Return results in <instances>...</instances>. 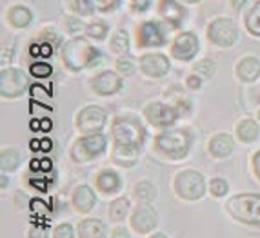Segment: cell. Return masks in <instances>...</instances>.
<instances>
[{
	"label": "cell",
	"instance_id": "obj_1",
	"mask_svg": "<svg viewBox=\"0 0 260 238\" xmlns=\"http://www.w3.org/2000/svg\"><path fill=\"white\" fill-rule=\"evenodd\" d=\"M62 64L70 73H80L84 70H91L102 62V53L96 46L82 37H73L62 46Z\"/></svg>",
	"mask_w": 260,
	"mask_h": 238
},
{
	"label": "cell",
	"instance_id": "obj_2",
	"mask_svg": "<svg viewBox=\"0 0 260 238\" xmlns=\"http://www.w3.org/2000/svg\"><path fill=\"white\" fill-rule=\"evenodd\" d=\"M191 142H193V137H191L189 129H186V127H168L155 137L153 149H155L156 155L166 158V160L178 162L184 160L189 155Z\"/></svg>",
	"mask_w": 260,
	"mask_h": 238
},
{
	"label": "cell",
	"instance_id": "obj_3",
	"mask_svg": "<svg viewBox=\"0 0 260 238\" xmlns=\"http://www.w3.org/2000/svg\"><path fill=\"white\" fill-rule=\"evenodd\" d=\"M111 134H113V144H124V146H133V147H142L146 142V126L142 124L139 117L124 113L115 117L111 124Z\"/></svg>",
	"mask_w": 260,
	"mask_h": 238
},
{
	"label": "cell",
	"instance_id": "obj_4",
	"mask_svg": "<svg viewBox=\"0 0 260 238\" xmlns=\"http://www.w3.org/2000/svg\"><path fill=\"white\" fill-rule=\"evenodd\" d=\"M225 211L235 222L260 227V195L258 193H240L228 200Z\"/></svg>",
	"mask_w": 260,
	"mask_h": 238
},
{
	"label": "cell",
	"instance_id": "obj_5",
	"mask_svg": "<svg viewBox=\"0 0 260 238\" xmlns=\"http://www.w3.org/2000/svg\"><path fill=\"white\" fill-rule=\"evenodd\" d=\"M173 191L180 200L197 202L206 195V180L204 175L197 169H182L173 178Z\"/></svg>",
	"mask_w": 260,
	"mask_h": 238
},
{
	"label": "cell",
	"instance_id": "obj_6",
	"mask_svg": "<svg viewBox=\"0 0 260 238\" xmlns=\"http://www.w3.org/2000/svg\"><path fill=\"white\" fill-rule=\"evenodd\" d=\"M108 149V139L102 133L82 134L73 142L70 149V158L75 164H87L102 156Z\"/></svg>",
	"mask_w": 260,
	"mask_h": 238
},
{
	"label": "cell",
	"instance_id": "obj_7",
	"mask_svg": "<svg viewBox=\"0 0 260 238\" xmlns=\"http://www.w3.org/2000/svg\"><path fill=\"white\" fill-rule=\"evenodd\" d=\"M206 39L215 46V48H233L239 40V26L237 22L230 17H217L213 18L206 27Z\"/></svg>",
	"mask_w": 260,
	"mask_h": 238
},
{
	"label": "cell",
	"instance_id": "obj_8",
	"mask_svg": "<svg viewBox=\"0 0 260 238\" xmlns=\"http://www.w3.org/2000/svg\"><path fill=\"white\" fill-rule=\"evenodd\" d=\"M168 24L158 20H142L135 27V46L139 49L162 48L168 44Z\"/></svg>",
	"mask_w": 260,
	"mask_h": 238
},
{
	"label": "cell",
	"instance_id": "obj_9",
	"mask_svg": "<svg viewBox=\"0 0 260 238\" xmlns=\"http://www.w3.org/2000/svg\"><path fill=\"white\" fill-rule=\"evenodd\" d=\"M106 124H108V113L100 106H86L75 117V127L82 134L102 133Z\"/></svg>",
	"mask_w": 260,
	"mask_h": 238
},
{
	"label": "cell",
	"instance_id": "obj_10",
	"mask_svg": "<svg viewBox=\"0 0 260 238\" xmlns=\"http://www.w3.org/2000/svg\"><path fill=\"white\" fill-rule=\"evenodd\" d=\"M29 87L27 77L17 67H2L0 71V95L2 98H20Z\"/></svg>",
	"mask_w": 260,
	"mask_h": 238
},
{
	"label": "cell",
	"instance_id": "obj_11",
	"mask_svg": "<svg viewBox=\"0 0 260 238\" xmlns=\"http://www.w3.org/2000/svg\"><path fill=\"white\" fill-rule=\"evenodd\" d=\"M200 51V40L193 31H182L169 44V56L178 62H191Z\"/></svg>",
	"mask_w": 260,
	"mask_h": 238
},
{
	"label": "cell",
	"instance_id": "obj_12",
	"mask_svg": "<svg viewBox=\"0 0 260 238\" xmlns=\"http://www.w3.org/2000/svg\"><path fill=\"white\" fill-rule=\"evenodd\" d=\"M144 118L149 126L156 129H168L180 118L178 111L173 104H166V102H151L144 108Z\"/></svg>",
	"mask_w": 260,
	"mask_h": 238
},
{
	"label": "cell",
	"instance_id": "obj_13",
	"mask_svg": "<svg viewBox=\"0 0 260 238\" xmlns=\"http://www.w3.org/2000/svg\"><path fill=\"white\" fill-rule=\"evenodd\" d=\"M139 70L140 73L146 78H151V80H160L171 70V62H169L168 55L164 53H155L148 51L140 55L139 58Z\"/></svg>",
	"mask_w": 260,
	"mask_h": 238
},
{
	"label": "cell",
	"instance_id": "obj_14",
	"mask_svg": "<svg viewBox=\"0 0 260 238\" xmlns=\"http://www.w3.org/2000/svg\"><path fill=\"white\" fill-rule=\"evenodd\" d=\"M129 225L135 233L151 234L158 225V211L151 203H139L129 215Z\"/></svg>",
	"mask_w": 260,
	"mask_h": 238
},
{
	"label": "cell",
	"instance_id": "obj_15",
	"mask_svg": "<svg viewBox=\"0 0 260 238\" xmlns=\"http://www.w3.org/2000/svg\"><path fill=\"white\" fill-rule=\"evenodd\" d=\"M89 86H91V91L99 96H113L122 91L124 80H122V75L118 71L104 70L89 80Z\"/></svg>",
	"mask_w": 260,
	"mask_h": 238
},
{
	"label": "cell",
	"instance_id": "obj_16",
	"mask_svg": "<svg viewBox=\"0 0 260 238\" xmlns=\"http://www.w3.org/2000/svg\"><path fill=\"white\" fill-rule=\"evenodd\" d=\"M156 13L160 15L169 29H180L187 18V11L180 0H158Z\"/></svg>",
	"mask_w": 260,
	"mask_h": 238
},
{
	"label": "cell",
	"instance_id": "obj_17",
	"mask_svg": "<svg viewBox=\"0 0 260 238\" xmlns=\"http://www.w3.org/2000/svg\"><path fill=\"white\" fill-rule=\"evenodd\" d=\"M235 77L242 84H253L260 78V58L253 55L242 56L235 64Z\"/></svg>",
	"mask_w": 260,
	"mask_h": 238
},
{
	"label": "cell",
	"instance_id": "obj_18",
	"mask_svg": "<svg viewBox=\"0 0 260 238\" xmlns=\"http://www.w3.org/2000/svg\"><path fill=\"white\" fill-rule=\"evenodd\" d=\"M124 180L115 169H100L95 177V187L106 196H113L120 193Z\"/></svg>",
	"mask_w": 260,
	"mask_h": 238
},
{
	"label": "cell",
	"instance_id": "obj_19",
	"mask_svg": "<svg viewBox=\"0 0 260 238\" xmlns=\"http://www.w3.org/2000/svg\"><path fill=\"white\" fill-rule=\"evenodd\" d=\"M71 206L77 213H89L96 206V195L93 191L91 186L82 184V186H77L71 193Z\"/></svg>",
	"mask_w": 260,
	"mask_h": 238
},
{
	"label": "cell",
	"instance_id": "obj_20",
	"mask_svg": "<svg viewBox=\"0 0 260 238\" xmlns=\"http://www.w3.org/2000/svg\"><path fill=\"white\" fill-rule=\"evenodd\" d=\"M235 149V140L231 134L228 133H217L213 134L208 142V151L213 158L222 160V158H228V156L233 153Z\"/></svg>",
	"mask_w": 260,
	"mask_h": 238
},
{
	"label": "cell",
	"instance_id": "obj_21",
	"mask_svg": "<svg viewBox=\"0 0 260 238\" xmlns=\"http://www.w3.org/2000/svg\"><path fill=\"white\" fill-rule=\"evenodd\" d=\"M6 22L13 29H26L33 22V11L24 4H15L6 11Z\"/></svg>",
	"mask_w": 260,
	"mask_h": 238
},
{
	"label": "cell",
	"instance_id": "obj_22",
	"mask_svg": "<svg viewBox=\"0 0 260 238\" xmlns=\"http://www.w3.org/2000/svg\"><path fill=\"white\" fill-rule=\"evenodd\" d=\"M140 147L124 146V144H113L111 147V160L120 167H133L139 162Z\"/></svg>",
	"mask_w": 260,
	"mask_h": 238
},
{
	"label": "cell",
	"instance_id": "obj_23",
	"mask_svg": "<svg viewBox=\"0 0 260 238\" xmlns=\"http://www.w3.org/2000/svg\"><path fill=\"white\" fill-rule=\"evenodd\" d=\"M78 238H108L106 224L99 218H84L77 227Z\"/></svg>",
	"mask_w": 260,
	"mask_h": 238
},
{
	"label": "cell",
	"instance_id": "obj_24",
	"mask_svg": "<svg viewBox=\"0 0 260 238\" xmlns=\"http://www.w3.org/2000/svg\"><path fill=\"white\" fill-rule=\"evenodd\" d=\"M235 137L242 144H253L255 140H258V137H260L258 124H256L255 120H251V118H244V120L237 122V126H235Z\"/></svg>",
	"mask_w": 260,
	"mask_h": 238
},
{
	"label": "cell",
	"instance_id": "obj_25",
	"mask_svg": "<svg viewBox=\"0 0 260 238\" xmlns=\"http://www.w3.org/2000/svg\"><path fill=\"white\" fill-rule=\"evenodd\" d=\"M131 211H133V209H131L129 198H126V196H118V198H115L111 203H109V209H108L109 220H113V222L126 220V218H129Z\"/></svg>",
	"mask_w": 260,
	"mask_h": 238
},
{
	"label": "cell",
	"instance_id": "obj_26",
	"mask_svg": "<svg viewBox=\"0 0 260 238\" xmlns=\"http://www.w3.org/2000/svg\"><path fill=\"white\" fill-rule=\"evenodd\" d=\"M158 195V189L149 180H140L133 186V198L139 203H151Z\"/></svg>",
	"mask_w": 260,
	"mask_h": 238
},
{
	"label": "cell",
	"instance_id": "obj_27",
	"mask_svg": "<svg viewBox=\"0 0 260 238\" xmlns=\"http://www.w3.org/2000/svg\"><path fill=\"white\" fill-rule=\"evenodd\" d=\"M22 156L15 147H4L0 153V169L2 173H13L20 167Z\"/></svg>",
	"mask_w": 260,
	"mask_h": 238
},
{
	"label": "cell",
	"instance_id": "obj_28",
	"mask_svg": "<svg viewBox=\"0 0 260 238\" xmlns=\"http://www.w3.org/2000/svg\"><path fill=\"white\" fill-rule=\"evenodd\" d=\"M244 27L251 37L260 39V0H256L244 15Z\"/></svg>",
	"mask_w": 260,
	"mask_h": 238
},
{
	"label": "cell",
	"instance_id": "obj_29",
	"mask_svg": "<svg viewBox=\"0 0 260 238\" xmlns=\"http://www.w3.org/2000/svg\"><path fill=\"white\" fill-rule=\"evenodd\" d=\"M129 33L126 29H117L115 33L111 35V40H109V48H111L113 53H117V55L124 56L127 51H129Z\"/></svg>",
	"mask_w": 260,
	"mask_h": 238
},
{
	"label": "cell",
	"instance_id": "obj_30",
	"mask_svg": "<svg viewBox=\"0 0 260 238\" xmlns=\"http://www.w3.org/2000/svg\"><path fill=\"white\" fill-rule=\"evenodd\" d=\"M68 9L77 17H91L96 11V2L95 0H66Z\"/></svg>",
	"mask_w": 260,
	"mask_h": 238
},
{
	"label": "cell",
	"instance_id": "obj_31",
	"mask_svg": "<svg viewBox=\"0 0 260 238\" xmlns=\"http://www.w3.org/2000/svg\"><path fill=\"white\" fill-rule=\"evenodd\" d=\"M86 35H87V39L95 40V42H102V40L108 39V35H109V26L106 24L104 20L89 22V24L86 26Z\"/></svg>",
	"mask_w": 260,
	"mask_h": 238
},
{
	"label": "cell",
	"instance_id": "obj_32",
	"mask_svg": "<svg viewBox=\"0 0 260 238\" xmlns=\"http://www.w3.org/2000/svg\"><path fill=\"white\" fill-rule=\"evenodd\" d=\"M193 73H197L199 77L209 80V78H213L215 73H217V62L211 60V58H202V60H199L197 64H193Z\"/></svg>",
	"mask_w": 260,
	"mask_h": 238
},
{
	"label": "cell",
	"instance_id": "obj_33",
	"mask_svg": "<svg viewBox=\"0 0 260 238\" xmlns=\"http://www.w3.org/2000/svg\"><path fill=\"white\" fill-rule=\"evenodd\" d=\"M208 191L215 196V198H222V196L228 195L230 184H228V180H224V178L215 177V178H211V182H209V186H208Z\"/></svg>",
	"mask_w": 260,
	"mask_h": 238
},
{
	"label": "cell",
	"instance_id": "obj_34",
	"mask_svg": "<svg viewBox=\"0 0 260 238\" xmlns=\"http://www.w3.org/2000/svg\"><path fill=\"white\" fill-rule=\"evenodd\" d=\"M86 26L82 22V17H77V15H66L64 17V27L70 35H77L80 31H86Z\"/></svg>",
	"mask_w": 260,
	"mask_h": 238
},
{
	"label": "cell",
	"instance_id": "obj_35",
	"mask_svg": "<svg viewBox=\"0 0 260 238\" xmlns=\"http://www.w3.org/2000/svg\"><path fill=\"white\" fill-rule=\"evenodd\" d=\"M29 73L37 78H48L53 75V67L48 62H35V64H31Z\"/></svg>",
	"mask_w": 260,
	"mask_h": 238
},
{
	"label": "cell",
	"instance_id": "obj_36",
	"mask_svg": "<svg viewBox=\"0 0 260 238\" xmlns=\"http://www.w3.org/2000/svg\"><path fill=\"white\" fill-rule=\"evenodd\" d=\"M115 70L120 75H124V77H129V75L135 73V62L126 58V56H120V58H117V62H115Z\"/></svg>",
	"mask_w": 260,
	"mask_h": 238
},
{
	"label": "cell",
	"instance_id": "obj_37",
	"mask_svg": "<svg viewBox=\"0 0 260 238\" xmlns=\"http://www.w3.org/2000/svg\"><path fill=\"white\" fill-rule=\"evenodd\" d=\"M96 11L100 13H113L122 6V0H95Z\"/></svg>",
	"mask_w": 260,
	"mask_h": 238
},
{
	"label": "cell",
	"instance_id": "obj_38",
	"mask_svg": "<svg viewBox=\"0 0 260 238\" xmlns=\"http://www.w3.org/2000/svg\"><path fill=\"white\" fill-rule=\"evenodd\" d=\"M53 238H75V229L73 225L64 222V224L56 225L55 231H53Z\"/></svg>",
	"mask_w": 260,
	"mask_h": 238
},
{
	"label": "cell",
	"instance_id": "obj_39",
	"mask_svg": "<svg viewBox=\"0 0 260 238\" xmlns=\"http://www.w3.org/2000/svg\"><path fill=\"white\" fill-rule=\"evenodd\" d=\"M202 80H204L202 77H199L197 73H191L186 77L184 84H186V87L187 89H191V91H199L200 87H202Z\"/></svg>",
	"mask_w": 260,
	"mask_h": 238
},
{
	"label": "cell",
	"instance_id": "obj_40",
	"mask_svg": "<svg viewBox=\"0 0 260 238\" xmlns=\"http://www.w3.org/2000/svg\"><path fill=\"white\" fill-rule=\"evenodd\" d=\"M127 2H129L131 11H135V13H144L151 6V0H127Z\"/></svg>",
	"mask_w": 260,
	"mask_h": 238
},
{
	"label": "cell",
	"instance_id": "obj_41",
	"mask_svg": "<svg viewBox=\"0 0 260 238\" xmlns=\"http://www.w3.org/2000/svg\"><path fill=\"white\" fill-rule=\"evenodd\" d=\"M109 238H131V234L124 225H117V227L111 231V236Z\"/></svg>",
	"mask_w": 260,
	"mask_h": 238
},
{
	"label": "cell",
	"instance_id": "obj_42",
	"mask_svg": "<svg viewBox=\"0 0 260 238\" xmlns=\"http://www.w3.org/2000/svg\"><path fill=\"white\" fill-rule=\"evenodd\" d=\"M251 167H253V173H255V177L258 178V182H260V149L251 156Z\"/></svg>",
	"mask_w": 260,
	"mask_h": 238
},
{
	"label": "cell",
	"instance_id": "obj_43",
	"mask_svg": "<svg viewBox=\"0 0 260 238\" xmlns=\"http://www.w3.org/2000/svg\"><path fill=\"white\" fill-rule=\"evenodd\" d=\"M230 4H231V8H233L235 11H240V9L247 4V0H230Z\"/></svg>",
	"mask_w": 260,
	"mask_h": 238
},
{
	"label": "cell",
	"instance_id": "obj_44",
	"mask_svg": "<svg viewBox=\"0 0 260 238\" xmlns=\"http://www.w3.org/2000/svg\"><path fill=\"white\" fill-rule=\"evenodd\" d=\"M40 149H42V151H46V153L51 151V149H53V142H51V140H48V139L40 140Z\"/></svg>",
	"mask_w": 260,
	"mask_h": 238
},
{
	"label": "cell",
	"instance_id": "obj_45",
	"mask_svg": "<svg viewBox=\"0 0 260 238\" xmlns=\"http://www.w3.org/2000/svg\"><path fill=\"white\" fill-rule=\"evenodd\" d=\"M53 127V122L48 120V118H44L42 122H40V131H49Z\"/></svg>",
	"mask_w": 260,
	"mask_h": 238
},
{
	"label": "cell",
	"instance_id": "obj_46",
	"mask_svg": "<svg viewBox=\"0 0 260 238\" xmlns=\"http://www.w3.org/2000/svg\"><path fill=\"white\" fill-rule=\"evenodd\" d=\"M40 149V140H31V151H39Z\"/></svg>",
	"mask_w": 260,
	"mask_h": 238
},
{
	"label": "cell",
	"instance_id": "obj_47",
	"mask_svg": "<svg viewBox=\"0 0 260 238\" xmlns=\"http://www.w3.org/2000/svg\"><path fill=\"white\" fill-rule=\"evenodd\" d=\"M40 167H44V169H49V167H51V162H49L48 158H42V162H40Z\"/></svg>",
	"mask_w": 260,
	"mask_h": 238
},
{
	"label": "cell",
	"instance_id": "obj_48",
	"mask_svg": "<svg viewBox=\"0 0 260 238\" xmlns=\"http://www.w3.org/2000/svg\"><path fill=\"white\" fill-rule=\"evenodd\" d=\"M148 238H169V236L166 233H151Z\"/></svg>",
	"mask_w": 260,
	"mask_h": 238
},
{
	"label": "cell",
	"instance_id": "obj_49",
	"mask_svg": "<svg viewBox=\"0 0 260 238\" xmlns=\"http://www.w3.org/2000/svg\"><path fill=\"white\" fill-rule=\"evenodd\" d=\"M182 4H189V6H195V4H200L202 0H180Z\"/></svg>",
	"mask_w": 260,
	"mask_h": 238
},
{
	"label": "cell",
	"instance_id": "obj_50",
	"mask_svg": "<svg viewBox=\"0 0 260 238\" xmlns=\"http://www.w3.org/2000/svg\"><path fill=\"white\" fill-rule=\"evenodd\" d=\"M31 129H40V122L39 120H31Z\"/></svg>",
	"mask_w": 260,
	"mask_h": 238
},
{
	"label": "cell",
	"instance_id": "obj_51",
	"mask_svg": "<svg viewBox=\"0 0 260 238\" xmlns=\"http://www.w3.org/2000/svg\"><path fill=\"white\" fill-rule=\"evenodd\" d=\"M6 184H9V180H6V173H2V189H6Z\"/></svg>",
	"mask_w": 260,
	"mask_h": 238
},
{
	"label": "cell",
	"instance_id": "obj_52",
	"mask_svg": "<svg viewBox=\"0 0 260 238\" xmlns=\"http://www.w3.org/2000/svg\"><path fill=\"white\" fill-rule=\"evenodd\" d=\"M256 117H258V120H260V109H258V113H256Z\"/></svg>",
	"mask_w": 260,
	"mask_h": 238
}]
</instances>
